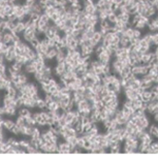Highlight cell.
<instances>
[{"label":"cell","mask_w":158,"mask_h":158,"mask_svg":"<svg viewBox=\"0 0 158 158\" xmlns=\"http://www.w3.org/2000/svg\"><path fill=\"white\" fill-rule=\"evenodd\" d=\"M141 36H142V32H141L140 30H138V29L134 28V30H133V36H132V37L135 38V39H140ZM132 37H131V38H132Z\"/></svg>","instance_id":"36"},{"label":"cell","mask_w":158,"mask_h":158,"mask_svg":"<svg viewBox=\"0 0 158 158\" xmlns=\"http://www.w3.org/2000/svg\"><path fill=\"white\" fill-rule=\"evenodd\" d=\"M152 116H153V120L155 121V122H157L158 121V112H155L154 114H152Z\"/></svg>","instance_id":"47"},{"label":"cell","mask_w":158,"mask_h":158,"mask_svg":"<svg viewBox=\"0 0 158 158\" xmlns=\"http://www.w3.org/2000/svg\"><path fill=\"white\" fill-rule=\"evenodd\" d=\"M146 28H147V24L144 22H142L140 19H139V21L137 22V24L135 25V29H138V30H140V31L144 30Z\"/></svg>","instance_id":"41"},{"label":"cell","mask_w":158,"mask_h":158,"mask_svg":"<svg viewBox=\"0 0 158 158\" xmlns=\"http://www.w3.org/2000/svg\"><path fill=\"white\" fill-rule=\"evenodd\" d=\"M65 58V50H57V54L55 56L56 62H62Z\"/></svg>","instance_id":"24"},{"label":"cell","mask_w":158,"mask_h":158,"mask_svg":"<svg viewBox=\"0 0 158 158\" xmlns=\"http://www.w3.org/2000/svg\"><path fill=\"white\" fill-rule=\"evenodd\" d=\"M147 28L149 29V32L151 33H154V32H157L158 30V22H157V17H153L151 18L149 23L147 24Z\"/></svg>","instance_id":"6"},{"label":"cell","mask_w":158,"mask_h":158,"mask_svg":"<svg viewBox=\"0 0 158 158\" xmlns=\"http://www.w3.org/2000/svg\"><path fill=\"white\" fill-rule=\"evenodd\" d=\"M148 74L151 77H154V76H158V69L157 66H151L148 71Z\"/></svg>","instance_id":"34"},{"label":"cell","mask_w":158,"mask_h":158,"mask_svg":"<svg viewBox=\"0 0 158 158\" xmlns=\"http://www.w3.org/2000/svg\"><path fill=\"white\" fill-rule=\"evenodd\" d=\"M40 84V89L44 94H50V89H51V85L49 84H45V83H39Z\"/></svg>","instance_id":"37"},{"label":"cell","mask_w":158,"mask_h":158,"mask_svg":"<svg viewBox=\"0 0 158 158\" xmlns=\"http://www.w3.org/2000/svg\"><path fill=\"white\" fill-rule=\"evenodd\" d=\"M6 72H8V66H6L5 62L0 64V73H6Z\"/></svg>","instance_id":"46"},{"label":"cell","mask_w":158,"mask_h":158,"mask_svg":"<svg viewBox=\"0 0 158 158\" xmlns=\"http://www.w3.org/2000/svg\"><path fill=\"white\" fill-rule=\"evenodd\" d=\"M123 68V64L120 62L119 60H117V59H115L114 58L113 61H111V69H112V73L115 74V75H119V73H120V71L122 70Z\"/></svg>","instance_id":"2"},{"label":"cell","mask_w":158,"mask_h":158,"mask_svg":"<svg viewBox=\"0 0 158 158\" xmlns=\"http://www.w3.org/2000/svg\"><path fill=\"white\" fill-rule=\"evenodd\" d=\"M2 42L6 43V44H13V43H14V39H13L12 32H3Z\"/></svg>","instance_id":"11"},{"label":"cell","mask_w":158,"mask_h":158,"mask_svg":"<svg viewBox=\"0 0 158 158\" xmlns=\"http://www.w3.org/2000/svg\"><path fill=\"white\" fill-rule=\"evenodd\" d=\"M23 66H24L23 70H24V72L26 74H31V75H33V74L36 72V65L33 61H30V62H28L25 65H23Z\"/></svg>","instance_id":"9"},{"label":"cell","mask_w":158,"mask_h":158,"mask_svg":"<svg viewBox=\"0 0 158 158\" xmlns=\"http://www.w3.org/2000/svg\"><path fill=\"white\" fill-rule=\"evenodd\" d=\"M17 113H18V115L22 116V117H28V116H30L31 114H32V112H31V109L22 105V107H20V108H18Z\"/></svg>","instance_id":"13"},{"label":"cell","mask_w":158,"mask_h":158,"mask_svg":"<svg viewBox=\"0 0 158 158\" xmlns=\"http://www.w3.org/2000/svg\"><path fill=\"white\" fill-rule=\"evenodd\" d=\"M96 57H97L96 59H97L100 63H102V64H105V63H111L112 58H113L111 55H109L105 51L103 53H101V54H99V55H97Z\"/></svg>","instance_id":"5"},{"label":"cell","mask_w":158,"mask_h":158,"mask_svg":"<svg viewBox=\"0 0 158 158\" xmlns=\"http://www.w3.org/2000/svg\"><path fill=\"white\" fill-rule=\"evenodd\" d=\"M15 57H16V54L15 52H11V51H8V52L4 54V60L9 63H12L14 62L15 60Z\"/></svg>","instance_id":"20"},{"label":"cell","mask_w":158,"mask_h":158,"mask_svg":"<svg viewBox=\"0 0 158 158\" xmlns=\"http://www.w3.org/2000/svg\"><path fill=\"white\" fill-rule=\"evenodd\" d=\"M43 13H45V14L50 17L54 13H56V9H55V6H46L45 9H43Z\"/></svg>","instance_id":"32"},{"label":"cell","mask_w":158,"mask_h":158,"mask_svg":"<svg viewBox=\"0 0 158 158\" xmlns=\"http://www.w3.org/2000/svg\"><path fill=\"white\" fill-rule=\"evenodd\" d=\"M19 81L21 83H26L29 82V74H26L25 72H20L19 73Z\"/></svg>","instance_id":"29"},{"label":"cell","mask_w":158,"mask_h":158,"mask_svg":"<svg viewBox=\"0 0 158 158\" xmlns=\"http://www.w3.org/2000/svg\"><path fill=\"white\" fill-rule=\"evenodd\" d=\"M25 22L24 21H17L16 23V26H15V30L13 31L14 33H17V34H21V33L24 32L25 30Z\"/></svg>","instance_id":"16"},{"label":"cell","mask_w":158,"mask_h":158,"mask_svg":"<svg viewBox=\"0 0 158 158\" xmlns=\"http://www.w3.org/2000/svg\"><path fill=\"white\" fill-rule=\"evenodd\" d=\"M3 107H4V105H3ZM17 111H18V109L16 108V107H14V105H6V107H4V115L13 117V116H16Z\"/></svg>","instance_id":"8"},{"label":"cell","mask_w":158,"mask_h":158,"mask_svg":"<svg viewBox=\"0 0 158 158\" xmlns=\"http://www.w3.org/2000/svg\"><path fill=\"white\" fill-rule=\"evenodd\" d=\"M131 42H130V38L126 37V36H121L120 39H119V46L121 48H130Z\"/></svg>","instance_id":"19"},{"label":"cell","mask_w":158,"mask_h":158,"mask_svg":"<svg viewBox=\"0 0 158 158\" xmlns=\"http://www.w3.org/2000/svg\"><path fill=\"white\" fill-rule=\"evenodd\" d=\"M15 126V121H13L10 118H3L2 120V128L8 132H11L13 127Z\"/></svg>","instance_id":"7"},{"label":"cell","mask_w":158,"mask_h":158,"mask_svg":"<svg viewBox=\"0 0 158 158\" xmlns=\"http://www.w3.org/2000/svg\"><path fill=\"white\" fill-rule=\"evenodd\" d=\"M46 102H45L44 98L39 97L36 100V108L39 109V110H46Z\"/></svg>","instance_id":"21"},{"label":"cell","mask_w":158,"mask_h":158,"mask_svg":"<svg viewBox=\"0 0 158 158\" xmlns=\"http://www.w3.org/2000/svg\"><path fill=\"white\" fill-rule=\"evenodd\" d=\"M102 37H103V36L101 35V33L99 32V31H98V30H96L95 32H94L92 39H93L94 41H96V42H97V43H100V42H101V40H102Z\"/></svg>","instance_id":"28"},{"label":"cell","mask_w":158,"mask_h":158,"mask_svg":"<svg viewBox=\"0 0 158 158\" xmlns=\"http://www.w3.org/2000/svg\"><path fill=\"white\" fill-rule=\"evenodd\" d=\"M25 56L29 58V60L30 61H32V60H34L36 58V56H37V52H36V50L35 49H33V48H31L30 49V51H29L26 54H25Z\"/></svg>","instance_id":"27"},{"label":"cell","mask_w":158,"mask_h":158,"mask_svg":"<svg viewBox=\"0 0 158 158\" xmlns=\"http://www.w3.org/2000/svg\"><path fill=\"white\" fill-rule=\"evenodd\" d=\"M39 40H40V39H39L38 37H36V38H34L33 40H31L30 42H29V44L31 45V48L36 49V48L38 46V45H39Z\"/></svg>","instance_id":"39"},{"label":"cell","mask_w":158,"mask_h":158,"mask_svg":"<svg viewBox=\"0 0 158 158\" xmlns=\"http://www.w3.org/2000/svg\"><path fill=\"white\" fill-rule=\"evenodd\" d=\"M58 108H59V103H58L57 100L52 101V102L46 105V110H48L49 112H53V111H55L56 109H58Z\"/></svg>","instance_id":"26"},{"label":"cell","mask_w":158,"mask_h":158,"mask_svg":"<svg viewBox=\"0 0 158 158\" xmlns=\"http://www.w3.org/2000/svg\"><path fill=\"white\" fill-rule=\"evenodd\" d=\"M79 51H80L81 55H84V56H92L94 54V48L92 45H90L89 41L81 44L79 46Z\"/></svg>","instance_id":"1"},{"label":"cell","mask_w":158,"mask_h":158,"mask_svg":"<svg viewBox=\"0 0 158 158\" xmlns=\"http://www.w3.org/2000/svg\"><path fill=\"white\" fill-rule=\"evenodd\" d=\"M156 13H157V9H155L154 6H152V5H148L143 15L146 16V17H148L149 19H151L152 17H155Z\"/></svg>","instance_id":"10"},{"label":"cell","mask_w":158,"mask_h":158,"mask_svg":"<svg viewBox=\"0 0 158 158\" xmlns=\"http://www.w3.org/2000/svg\"><path fill=\"white\" fill-rule=\"evenodd\" d=\"M15 123H16V126L18 127H24L26 126V121H25V117H22V116L20 115H18L17 117H16L15 119Z\"/></svg>","instance_id":"25"},{"label":"cell","mask_w":158,"mask_h":158,"mask_svg":"<svg viewBox=\"0 0 158 158\" xmlns=\"http://www.w3.org/2000/svg\"><path fill=\"white\" fill-rule=\"evenodd\" d=\"M35 3H37V0H24V4H26L28 6H33Z\"/></svg>","instance_id":"45"},{"label":"cell","mask_w":158,"mask_h":158,"mask_svg":"<svg viewBox=\"0 0 158 158\" xmlns=\"http://www.w3.org/2000/svg\"><path fill=\"white\" fill-rule=\"evenodd\" d=\"M59 18H60V16L58 15L57 13H54L52 16H50V20H51V22H52V23H54L55 21H57Z\"/></svg>","instance_id":"44"},{"label":"cell","mask_w":158,"mask_h":158,"mask_svg":"<svg viewBox=\"0 0 158 158\" xmlns=\"http://www.w3.org/2000/svg\"><path fill=\"white\" fill-rule=\"evenodd\" d=\"M30 143H31V141H30V139H28V138H23V139H21V140H19V147L20 148H22V149H26L29 146H30Z\"/></svg>","instance_id":"31"},{"label":"cell","mask_w":158,"mask_h":158,"mask_svg":"<svg viewBox=\"0 0 158 158\" xmlns=\"http://www.w3.org/2000/svg\"><path fill=\"white\" fill-rule=\"evenodd\" d=\"M147 130H148L149 134H151V135L153 136L154 138H157V136H158V127H157V124H156V123H151Z\"/></svg>","instance_id":"14"},{"label":"cell","mask_w":158,"mask_h":158,"mask_svg":"<svg viewBox=\"0 0 158 158\" xmlns=\"http://www.w3.org/2000/svg\"><path fill=\"white\" fill-rule=\"evenodd\" d=\"M44 100L46 102V104H49V103L55 100V98L53 97V95H51V94H44Z\"/></svg>","instance_id":"42"},{"label":"cell","mask_w":158,"mask_h":158,"mask_svg":"<svg viewBox=\"0 0 158 158\" xmlns=\"http://www.w3.org/2000/svg\"><path fill=\"white\" fill-rule=\"evenodd\" d=\"M141 97V100L144 101V102H149V101L153 98V94L151 93V91L150 90H144L143 91V93L140 95Z\"/></svg>","instance_id":"17"},{"label":"cell","mask_w":158,"mask_h":158,"mask_svg":"<svg viewBox=\"0 0 158 158\" xmlns=\"http://www.w3.org/2000/svg\"><path fill=\"white\" fill-rule=\"evenodd\" d=\"M57 146H58V149H59V153H63V154L71 153L70 144L65 140H63V139H61L60 141H58Z\"/></svg>","instance_id":"3"},{"label":"cell","mask_w":158,"mask_h":158,"mask_svg":"<svg viewBox=\"0 0 158 158\" xmlns=\"http://www.w3.org/2000/svg\"><path fill=\"white\" fill-rule=\"evenodd\" d=\"M157 42H158V33L154 32L152 33V44H153V46H156Z\"/></svg>","instance_id":"40"},{"label":"cell","mask_w":158,"mask_h":158,"mask_svg":"<svg viewBox=\"0 0 158 158\" xmlns=\"http://www.w3.org/2000/svg\"><path fill=\"white\" fill-rule=\"evenodd\" d=\"M107 20H108L110 23H112V24L117 22V16H116V13H112L111 15H109Z\"/></svg>","instance_id":"35"},{"label":"cell","mask_w":158,"mask_h":158,"mask_svg":"<svg viewBox=\"0 0 158 158\" xmlns=\"http://www.w3.org/2000/svg\"><path fill=\"white\" fill-rule=\"evenodd\" d=\"M5 95L9 96V97L12 98V99H15L18 95V90L13 85V87H11L10 89H8V90L5 91Z\"/></svg>","instance_id":"15"},{"label":"cell","mask_w":158,"mask_h":158,"mask_svg":"<svg viewBox=\"0 0 158 158\" xmlns=\"http://www.w3.org/2000/svg\"><path fill=\"white\" fill-rule=\"evenodd\" d=\"M14 61H16V62H18V63H20V64H22V65H25L28 62H30L29 58L26 57L25 55H16L15 60H14Z\"/></svg>","instance_id":"22"},{"label":"cell","mask_w":158,"mask_h":158,"mask_svg":"<svg viewBox=\"0 0 158 158\" xmlns=\"http://www.w3.org/2000/svg\"><path fill=\"white\" fill-rule=\"evenodd\" d=\"M22 37H23V40L29 43L31 40H33L34 38L37 37V32L36 33H22Z\"/></svg>","instance_id":"23"},{"label":"cell","mask_w":158,"mask_h":158,"mask_svg":"<svg viewBox=\"0 0 158 158\" xmlns=\"http://www.w3.org/2000/svg\"><path fill=\"white\" fill-rule=\"evenodd\" d=\"M3 13H4L5 15L9 16L11 14H13V4L9 3L8 5H5L4 8H3Z\"/></svg>","instance_id":"33"},{"label":"cell","mask_w":158,"mask_h":158,"mask_svg":"<svg viewBox=\"0 0 158 158\" xmlns=\"http://www.w3.org/2000/svg\"><path fill=\"white\" fill-rule=\"evenodd\" d=\"M11 133L14 134V135H16V136H20V135H21L20 127L16 126V123H15V126L13 127V129L11 130Z\"/></svg>","instance_id":"38"},{"label":"cell","mask_w":158,"mask_h":158,"mask_svg":"<svg viewBox=\"0 0 158 158\" xmlns=\"http://www.w3.org/2000/svg\"><path fill=\"white\" fill-rule=\"evenodd\" d=\"M151 93L153 94V96H158V87L157 84H153L150 89Z\"/></svg>","instance_id":"43"},{"label":"cell","mask_w":158,"mask_h":158,"mask_svg":"<svg viewBox=\"0 0 158 158\" xmlns=\"http://www.w3.org/2000/svg\"><path fill=\"white\" fill-rule=\"evenodd\" d=\"M105 51V46H103L101 43H99V44H97L94 48V54H95L96 56L99 55V54H101V53H103Z\"/></svg>","instance_id":"30"},{"label":"cell","mask_w":158,"mask_h":158,"mask_svg":"<svg viewBox=\"0 0 158 158\" xmlns=\"http://www.w3.org/2000/svg\"><path fill=\"white\" fill-rule=\"evenodd\" d=\"M42 74H43V76L44 77H52V75L54 74V71H53V68L52 66H50V65H48V64H45L44 66H43V69H42Z\"/></svg>","instance_id":"18"},{"label":"cell","mask_w":158,"mask_h":158,"mask_svg":"<svg viewBox=\"0 0 158 158\" xmlns=\"http://www.w3.org/2000/svg\"><path fill=\"white\" fill-rule=\"evenodd\" d=\"M57 54V50L55 48H50L46 53L44 54L45 56V60H49V61H52L53 59H55V56Z\"/></svg>","instance_id":"12"},{"label":"cell","mask_w":158,"mask_h":158,"mask_svg":"<svg viewBox=\"0 0 158 158\" xmlns=\"http://www.w3.org/2000/svg\"><path fill=\"white\" fill-rule=\"evenodd\" d=\"M54 74H55L57 77H60L63 73L65 72V62H56V65L54 66Z\"/></svg>","instance_id":"4"}]
</instances>
